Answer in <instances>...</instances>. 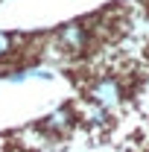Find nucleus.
Wrapping results in <instances>:
<instances>
[{
  "label": "nucleus",
  "mask_w": 149,
  "mask_h": 152,
  "mask_svg": "<svg viewBox=\"0 0 149 152\" xmlns=\"http://www.w3.org/2000/svg\"><path fill=\"white\" fill-rule=\"evenodd\" d=\"M56 44L61 50H67L70 56H82L91 47V29L85 20H67L56 29Z\"/></svg>",
  "instance_id": "nucleus-1"
},
{
  "label": "nucleus",
  "mask_w": 149,
  "mask_h": 152,
  "mask_svg": "<svg viewBox=\"0 0 149 152\" xmlns=\"http://www.w3.org/2000/svg\"><path fill=\"white\" fill-rule=\"evenodd\" d=\"M88 96H91L93 105H99V108H114L123 99V88H120V82L114 76H102V79H96L91 85Z\"/></svg>",
  "instance_id": "nucleus-2"
},
{
  "label": "nucleus",
  "mask_w": 149,
  "mask_h": 152,
  "mask_svg": "<svg viewBox=\"0 0 149 152\" xmlns=\"http://www.w3.org/2000/svg\"><path fill=\"white\" fill-rule=\"evenodd\" d=\"M70 126H73V111L70 108H56L53 114H47V120H44V132H53V134L70 132Z\"/></svg>",
  "instance_id": "nucleus-3"
},
{
  "label": "nucleus",
  "mask_w": 149,
  "mask_h": 152,
  "mask_svg": "<svg viewBox=\"0 0 149 152\" xmlns=\"http://www.w3.org/2000/svg\"><path fill=\"white\" fill-rule=\"evenodd\" d=\"M20 41H23V35H12V32H3L0 29V61H9L15 56Z\"/></svg>",
  "instance_id": "nucleus-4"
},
{
  "label": "nucleus",
  "mask_w": 149,
  "mask_h": 152,
  "mask_svg": "<svg viewBox=\"0 0 149 152\" xmlns=\"http://www.w3.org/2000/svg\"><path fill=\"white\" fill-rule=\"evenodd\" d=\"M26 79H44V82H50V79H56V73L47 70V67H26Z\"/></svg>",
  "instance_id": "nucleus-5"
},
{
  "label": "nucleus",
  "mask_w": 149,
  "mask_h": 152,
  "mask_svg": "<svg viewBox=\"0 0 149 152\" xmlns=\"http://www.w3.org/2000/svg\"><path fill=\"white\" fill-rule=\"evenodd\" d=\"M88 120H91V123H105V108H99V105H93V102H91V108H88Z\"/></svg>",
  "instance_id": "nucleus-6"
}]
</instances>
